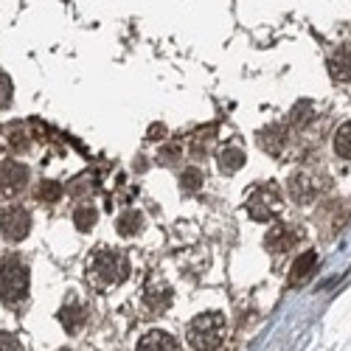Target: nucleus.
Masks as SVG:
<instances>
[{
	"label": "nucleus",
	"instance_id": "6ab92c4d",
	"mask_svg": "<svg viewBox=\"0 0 351 351\" xmlns=\"http://www.w3.org/2000/svg\"><path fill=\"white\" fill-rule=\"evenodd\" d=\"M180 186H183V191H197V189L202 186V171H199L197 166H189V169L180 174Z\"/></svg>",
	"mask_w": 351,
	"mask_h": 351
},
{
	"label": "nucleus",
	"instance_id": "4be33fe9",
	"mask_svg": "<svg viewBox=\"0 0 351 351\" xmlns=\"http://www.w3.org/2000/svg\"><path fill=\"white\" fill-rule=\"evenodd\" d=\"M0 351H23V343L9 332H0Z\"/></svg>",
	"mask_w": 351,
	"mask_h": 351
},
{
	"label": "nucleus",
	"instance_id": "5701e85b",
	"mask_svg": "<svg viewBox=\"0 0 351 351\" xmlns=\"http://www.w3.org/2000/svg\"><path fill=\"white\" fill-rule=\"evenodd\" d=\"M306 107H309V101H301L295 110H292V112H295V115H292V121H295V124H304V121H306V115H309V112H304Z\"/></svg>",
	"mask_w": 351,
	"mask_h": 351
},
{
	"label": "nucleus",
	"instance_id": "6e6552de",
	"mask_svg": "<svg viewBox=\"0 0 351 351\" xmlns=\"http://www.w3.org/2000/svg\"><path fill=\"white\" fill-rule=\"evenodd\" d=\"M60 324H62V329H65L68 335L82 332L84 324H87V312H84V306H82L79 301H68V304L60 309Z\"/></svg>",
	"mask_w": 351,
	"mask_h": 351
},
{
	"label": "nucleus",
	"instance_id": "20e7f679",
	"mask_svg": "<svg viewBox=\"0 0 351 351\" xmlns=\"http://www.w3.org/2000/svg\"><path fill=\"white\" fill-rule=\"evenodd\" d=\"M247 214L256 222H270L281 214L284 208V199H281V189L276 183H261L247 194Z\"/></svg>",
	"mask_w": 351,
	"mask_h": 351
},
{
	"label": "nucleus",
	"instance_id": "aec40b11",
	"mask_svg": "<svg viewBox=\"0 0 351 351\" xmlns=\"http://www.w3.org/2000/svg\"><path fill=\"white\" fill-rule=\"evenodd\" d=\"M40 197L45 199V202H56L62 197V186L56 183V180H43V186H40Z\"/></svg>",
	"mask_w": 351,
	"mask_h": 351
},
{
	"label": "nucleus",
	"instance_id": "b1692460",
	"mask_svg": "<svg viewBox=\"0 0 351 351\" xmlns=\"http://www.w3.org/2000/svg\"><path fill=\"white\" fill-rule=\"evenodd\" d=\"M174 155H180V146H166V149L160 152V163H171Z\"/></svg>",
	"mask_w": 351,
	"mask_h": 351
},
{
	"label": "nucleus",
	"instance_id": "a211bd4d",
	"mask_svg": "<svg viewBox=\"0 0 351 351\" xmlns=\"http://www.w3.org/2000/svg\"><path fill=\"white\" fill-rule=\"evenodd\" d=\"M335 152L343 160H351V121H346L337 132H335Z\"/></svg>",
	"mask_w": 351,
	"mask_h": 351
},
{
	"label": "nucleus",
	"instance_id": "39448f33",
	"mask_svg": "<svg viewBox=\"0 0 351 351\" xmlns=\"http://www.w3.org/2000/svg\"><path fill=\"white\" fill-rule=\"evenodd\" d=\"M32 233V214L23 206H3L0 208V237L9 242H23Z\"/></svg>",
	"mask_w": 351,
	"mask_h": 351
},
{
	"label": "nucleus",
	"instance_id": "f257e3e1",
	"mask_svg": "<svg viewBox=\"0 0 351 351\" xmlns=\"http://www.w3.org/2000/svg\"><path fill=\"white\" fill-rule=\"evenodd\" d=\"M127 276H130V261L121 250H112V247L101 245L87 256V281H90V287L104 292V289L124 284Z\"/></svg>",
	"mask_w": 351,
	"mask_h": 351
},
{
	"label": "nucleus",
	"instance_id": "423d86ee",
	"mask_svg": "<svg viewBox=\"0 0 351 351\" xmlns=\"http://www.w3.org/2000/svg\"><path fill=\"white\" fill-rule=\"evenodd\" d=\"M28 183V169L17 160H3L0 163V197H14L25 189Z\"/></svg>",
	"mask_w": 351,
	"mask_h": 351
},
{
	"label": "nucleus",
	"instance_id": "2eb2a0df",
	"mask_svg": "<svg viewBox=\"0 0 351 351\" xmlns=\"http://www.w3.org/2000/svg\"><path fill=\"white\" fill-rule=\"evenodd\" d=\"M115 230H119L121 237H138V233L143 230V214L135 211V208H127L119 217V222H115Z\"/></svg>",
	"mask_w": 351,
	"mask_h": 351
},
{
	"label": "nucleus",
	"instance_id": "412c9836",
	"mask_svg": "<svg viewBox=\"0 0 351 351\" xmlns=\"http://www.w3.org/2000/svg\"><path fill=\"white\" fill-rule=\"evenodd\" d=\"M12 101V82L6 73H0V110H6Z\"/></svg>",
	"mask_w": 351,
	"mask_h": 351
},
{
	"label": "nucleus",
	"instance_id": "f8f14e48",
	"mask_svg": "<svg viewBox=\"0 0 351 351\" xmlns=\"http://www.w3.org/2000/svg\"><path fill=\"white\" fill-rule=\"evenodd\" d=\"M315 265H317V256H315V250H306V253H301L295 261H292V270H289V284H292V287L304 284V281L312 276Z\"/></svg>",
	"mask_w": 351,
	"mask_h": 351
},
{
	"label": "nucleus",
	"instance_id": "9b49d317",
	"mask_svg": "<svg viewBox=\"0 0 351 351\" xmlns=\"http://www.w3.org/2000/svg\"><path fill=\"white\" fill-rule=\"evenodd\" d=\"M289 194L295 202H301V206H306V202L315 199L317 194V183L312 174H295V178H289Z\"/></svg>",
	"mask_w": 351,
	"mask_h": 351
},
{
	"label": "nucleus",
	"instance_id": "ddd939ff",
	"mask_svg": "<svg viewBox=\"0 0 351 351\" xmlns=\"http://www.w3.org/2000/svg\"><path fill=\"white\" fill-rule=\"evenodd\" d=\"M245 152L239 149V146H225V149H219L217 155V163H219V171L222 174H237L242 166H245Z\"/></svg>",
	"mask_w": 351,
	"mask_h": 351
},
{
	"label": "nucleus",
	"instance_id": "4468645a",
	"mask_svg": "<svg viewBox=\"0 0 351 351\" xmlns=\"http://www.w3.org/2000/svg\"><path fill=\"white\" fill-rule=\"evenodd\" d=\"M292 242H295V233H292L287 225H273L267 239H265L267 250H273V253H284L287 247H292Z\"/></svg>",
	"mask_w": 351,
	"mask_h": 351
},
{
	"label": "nucleus",
	"instance_id": "7ed1b4c3",
	"mask_svg": "<svg viewBox=\"0 0 351 351\" xmlns=\"http://www.w3.org/2000/svg\"><path fill=\"white\" fill-rule=\"evenodd\" d=\"M28 287H32V273L17 256H9L0 261V301L14 306L25 301Z\"/></svg>",
	"mask_w": 351,
	"mask_h": 351
},
{
	"label": "nucleus",
	"instance_id": "1a4fd4ad",
	"mask_svg": "<svg viewBox=\"0 0 351 351\" xmlns=\"http://www.w3.org/2000/svg\"><path fill=\"white\" fill-rule=\"evenodd\" d=\"M329 73L335 82H351V43L340 45L329 56Z\"/></svg>",
	"mask_w": 351,
	"mask_h": 351
},
{
	"label": "nucleus",
	"instance_id": "f03ea898",
	"mask_svg": "<svg viewBox=\"0 0 351 351\" xmlns=\"http://www.w3.org/2000/svg\"><path fill=\"white\" fill-rule=\"evenodd\" d=\"M225 315L222 312H202L189 324V343L194 351H217L225 340Z\"/></svg>",
	"mask_w": 351,
	"mask_h": 351
},
{
	"label": "nucleus",
	"instance_id": "dca6fc26",
	"mask_svg": "<svg viewBox=\"0 0 351 351\" xmlns=\"http://www.w3.org/2000/svg\"><path fill=\"white\" fill-rule=\"evenodd\" d=\"M258 143H261V149H265V152L278 155V152L284 149V143H287V135H284L281 127H267V130H261Z\"/></svg>",
	"mask_w": 351,
	"mask_h": 351
},
{
	"label": "nucleus",
	"instance_id": "393cba45",
	"mask_svg": "<svg viewBox=\"0 0 351 351\" xmlns=\"http://www.w3.org/2000/svg\"><path fill=\"white\" fill-rule=\"evenodd\" d=\"M149 138H163V127H152V135Z\"/></svg>",
	"mask_w": 351,
	"mask_h": 351
},
{
	"label": "nucleus",
	"instance_id": "f3484780",
	"mask_svg": "<svg viewBox=\"0 0 351 351\" xmlns=\"http://www.w3.org/2000/svg\"><path fill=\"white\" fill-rule=\"evenodd\" d=\"M96 222H99V211H96L93 206H79V208L73 211V225H76L82 233L93 230Z\"/></svg>",
	"mask_w": 351,
	"mask_h": 351
},
{
	"label": "nucleus",
	"instance_id": "9d476101",
	"mask_svg": "<svg viewBox=\"0 0 351 351\" xmlns=\"http://www.w3.org/2000/svg\"><path fill=\"white\" fill-rule=\"evenodd\" d=\"M138 351H180V343L174 340L169 332L155 329L149 335H143L138 343Z\"/></svg>",
	"mask_w": 351,
	"mask_h": 351
},
{
	"label": "nucleus",
	"instance_id": "0eeeda50",
	"mask_svg": "<svg viewBox=\"0 0 351 351\" xmlns=\"http://www.w3.org/2000/svg\"><path fill=\"white\" fill-rule=\"evenodd\" d=\"M143 304L152 312H166L171 306V287L163 278H152L143 289Z\"/></svg>",
	"mask_w": 351,
	"mask_h": 351
}]
</instances>
